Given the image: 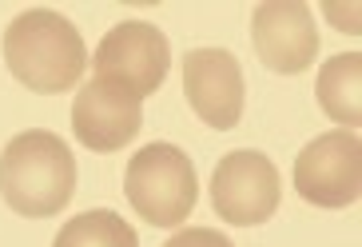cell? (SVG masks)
Here are the masks:
<instances>
[{
  "label": "cell",
  "mask_w": 362,
  "mask_h": 247,
  "mask_svg": "<svg viewBox=\"0 0 362 247\" xmlns=\"http://www.w3.org/2000/svg\"><path fill=\"white\" fill-rule=\"evenodd\" d=\"M163 247H235L223 231H211V227H183L168 239Z\"/></svg>",
  "instance_id": "cell-12"
},
{
  "label": "cell",
  "mask_w": 362,
  "mask_h": 247,
  "mask_svg": "<svg viewBox=\"0 0 362 247\" xmlns=\"http://www.w3.org/2000/svg\"><path fill=\"white\" fill-rule=\"evenodd\" d=\"M183 92L207 128L227 132L243 120V68L227 48H192L183 56Z\"/></svg>",
  "instance_id": "cell-8"
},
{
  "label": "cell",
  "mask_w": 362,
  "mask_h": 247,
  "mask_svg": "<svg viewBox=\"0 0 362 247\" xmlns=\"http://www.w3.org/2000/svg\"><path fill=\"white\" fill-rule=\"evenodd\" d=\"M52 247H139V236L124 215L96 207V212H84L76 219H68Z\"/></svg>",
  "instance_id": "cell-11"
},
{
  "label": "cell",
  "mask_w": 362,
  "mask_h": 247,
  "mask_svg": "<svg viewBox=\"0 0 362 247\" xmlns=\"http://www.w3.org/2000/svg\"><path fill=\"white\" fill-rule=\"evenodd\" d=\"M279 200H283V180H279V168L263 151L255 148L227 151L223 160L215 163L211 207L219 219H227L235 227H259L279 212Z\"/></svg>",
  "instance_id": "cell-5"
},
{
  "label": "cell",
  "mask_w": 362,
  "mask_h": 247,
  "mask_svg": "<svg viewBox=\"0 0 362 247\" xmlns=\"http://www.w3.org/2000/svg\"><path fill=\"white\" fill-rule=\"evenodd\" d=\"M144 128V100L104 80H88L76 92L72 104V132L76 140L92 151H119L128 148Z\"/></svg>",
  "instance_id": "cell-9"
},
{
  "label": "cell",
  "mask_w": 362,
  "mask_h": 247,
  "mask_svg": "<svg viewBox=\"0 0 362 247\" xmlns=\"http://www.w3.org/2000/svg\"><path fill=\"white\" fill-rule=\"evenodd\" d=\"M0 195L24 219H52L76 195V156L56 132H21L0 151Z\"/></svg>",
  "instance_id": "cell-1"
},
{
  "label": "cell",
  "mask_w": 362,
  "mask_h": 247,
  "mask_svg": "<svg viewBox=\"0 0 362 247\" xmlns=\"http://www.w3.org/2000/svg\"><path fill=\"white\" fill-rule=\"evenodd\" d=\"M92 64V80H104V84H116L132 96H151L160 92L163 76L171 68V48L168 36L148 21H124L116 24L112 33L100 40L96 56H88Z\"/></svg>",
  "instance_id": "cell-4"
},
{
  "label": "cell",
  "mask_w": 362,
  "mask_h": 247,
  "mask_svg": "<svg viewBox=\"0 0 362 247\" xmlns=\"http://www.w3.org/2000/svg\"><path fill=\"white\" fill-rule=\"evenodd\" d=\"M4 64L28 92H72L88 72L84 36L52 8H28L4 28Z\"/></svg>",
  "instance_id": "cell-2"
},
{
  "label": "cell",
  "mask_w": 362,
  "mask_h": 247,
  "mask_svg": "<svg viewBox=\"0 0 362 247\" xmlns=\"http://www.w3.org/2000/svg\"><path fill=\"white\" fill-rule=\"evenodd\" d=\"M124 195L136 215L151 227H180L199 200L192 160L175 144H148L128 160Z\"/></svg>",
  "instance_id": "cell-3"
},
{
  "label": "cell",
  "mask_w": 362,
  "mask_h": 247,
  "mask_svg": "<svg viewBox=\"0 0 362 247\" xmlns=\"http://www.w3.org/2000/svg\"><path fill=\"white\" fill-rule=\"evenodd\" d=\"M319 108L327 112L334 124H346L354 132V124H362V52H342L330 56L319 68Z\"/></svg>",
  "instance_id": "cell-10"
},
{
  "label": "cell",
  "mask_w": 362,
  "mask_h": 247,
  "mask_svg": "<svg viewBox=\"0 0 362 247\" xmlns=\"http://www.w3.org/2000/svg\"><path fill=\"white\" fill-rule=\"evenodd\" d=\"M295 188L315 207H351L362 195V140L358 132L339 128L295 156Z\"/></svg>",
  "instance_id": "cell-6"
},
{
  "label": "cell",
  "mask_w": 362,
  "mask_h": 247,
  "mask_svg": "<svg viewBox=\"0 0 362 247\" xmlns=\"http://www.w3.org/2000/svg\"><path fill=\"white\" fill-rule=\"evenodd\" d=\"M251 40L271 72L298 76L319 56V28L307 4L298 0H267L251 12Z\"/></svg>",
  "instance_id": "cell-7"
}]
</instances>
